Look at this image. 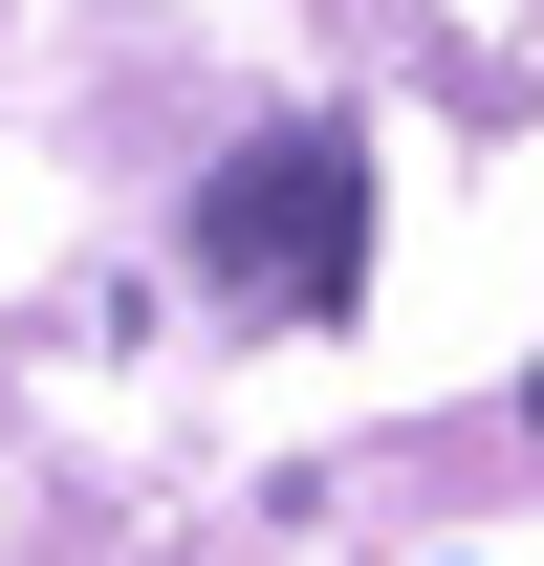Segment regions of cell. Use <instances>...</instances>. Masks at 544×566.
I'll list each match as a JSON object with an SVG mask.
<instances>
[{
  "instance_id": "6da1fadb",
  "label": "cell",
  "mask_w": 544,
  "mask_h": 566,
  "mask_svg": "<svg viewBox=\"0 0 544 566\" xmlns=\"http://www.w3.org/2000/svg\"><path fill=\"white\" fill-rule=\"evenodd\" d=\"M197 262L240 283V305H283V327H327L348 283H370V153L348 132H262L197 175Z\"/></svg>"
},
{
  "instance_id": "7a4b0ae2",
  "label": "cell",
  "mask_w": 544,
  "mask_h": 566,
  "mask_svg": "<svg viewBox=\"0 0 544 566\" xmlns=\"http://www.w3.org/2000/svg\"><path fill=\"white\" fill-rule=\"evenodd\" d=\"M523 436H544V370H523Z\"/></svg>"
}]
</instances>
